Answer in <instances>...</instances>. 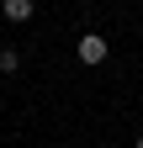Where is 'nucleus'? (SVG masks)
<instances>
[{
    "mask_svg": "<svg viewBox=\"0 0 143 148\" xmlns=\"http://www.w3.org/2000/svg\"><path fill=\"white\" fill-rule=\"evenodd\" d=\"M106 53H111L106 32H85L80 42H74V58H80V64H90V69H96V64H106Z\"/></svg>",
    "mask_w": 143,
    "mask_h": 148,
    "instance_id": "1",
    "label": "nucleus"
},
{
    "mask_svg": "<svg viewBox=\"0 0 143 148\" xmlns=\"http://www.w3.org/2000/svg\"><path fill=\"white\" fill-rule=\"evenodd\" d=\"M32 11H37L32 0H0V16H6V21H16V27L32 21Z\"/></svg>",
    "mask_w": 143,
    "mask_h": 148,
    "instance_id": "2",
    "label": "nucleus"
},
{
    "mask_svg": "<svg viewBox=\"0 0 143 148\" xmlns=\"http://www.w3.org/2000/svg\"><path fill=\"white\" fill-rule=\"evenodd\" d=\"M16 69H21V53H16V48H0V74H16Z\"/></svg>",
    "mask_w": 143,
    "mask_h": 148,
    "instance_id": "3",
    "label": "nucleus"
},
{
    "mask_svg": "<svg viewBox=\"0 0 143 148\" xmlns=\"http://www.w3.org/2000/svg\"><path fill=\"white\" fill-rule=\"evenodd\" d=\"M133 148H143V138H138V143H133Z\"/></svg>",
    "mask_w": 143,
    "mask_h": 148,
    "instance_id": "4",
    "label": "nucleus"
}]
</instances>
